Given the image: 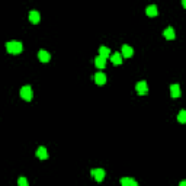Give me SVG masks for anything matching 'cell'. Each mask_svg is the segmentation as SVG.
<instances>
[{"label": "cell", "instance_id": "cell-18", "mask_svg": "<svg viewBox=\"0 0 186 186\" xmlns=\"http://www.w3.org/2000/svg\"><path fill=\"white\" fill-rule=\"evenodd\" d=\"M17 185H19V186H29V185H28L26 177H19V180H17Z\"/></svg>", "mask_w": 186, "mask_h": 186}, {"label": "cell", "instance_id": "cell-3", "mask_svg": "<svg viewBox=\"0 0 186 186\" xmlns=\"http://www.w3.org/2000/svg\"><path fill=\"white\" fill-rule=\"evenodd\" d=\"M92 176L95 177L96 182H102L105 179V170L103 169H93L92 170Z\"/></svg>", "mask_w": 186, "mask_h": 186}, {"label": "cell", "instance_id": "cell-19", "mask_svg": "<svg viewBox=\"0 0 186 186\" xmlns=\"http://www.w3.org/2000/svg\"><path fill=\"white\" fill-rule=\"evenodd\" d=\"M180 186H186V182H185V180L180 182Z\"/></svg>", "mask_w": 186, "mask_h": 186}, {"label": "cell", "instance_id": "cell-12", "mask_svg": "<svg viewBox=\"0 0 186 186\" xmlns=\"http://www.w3.org/2000/svg\"><path fill=\"white\" fill-rule=\"evenodd\" d=\"M95 66L98 67V68H105V66H106V60L102 58L100 55H98V57L95 58Z\"/></svg>", "mask_w": 186, "mask_h": 186}, {"label": "cell", "instance_id": "cell-8", "mask_svg": "<svg viewBox=\"0 0 186 186\" xmlns=\"http://www.w3.org/2000/svg\"><path fill=\"white\" fill-rule=\"evenodd\" d=\"M121 185L122 186H138V183L131 177H122L121 179Z\"/></svg>", "mask_w": 186, "mask_h": 186}, {"label": "cell", "instance_id": "cell-9", "mask_svg": "<svg viewBox=\"0 0 186 186\" xmlns=\"http://www.w3.org/2000/svg\"><path fill=\"white\" fill-rule=\"evenodd\" d=\"M132 54H134V49H132L130 45H124V47H122V57L130 58V57H132Z\"/></svg>", "mask_w": 186, "mask_h": 186}, {"label": "cell", "instance_id": "cell-15", "mask_svg": "<svg viewBox=\"0 0 186 186\" xmlns=\"http://www.w3.org/2000/svg\"><path fill=\"white\" fill-rule=\"evenodd\" d=\"M145 13H147V16H157V13H159V12H157V6H154V5L148 6Z\"/></svg>", "mask_w": 186, "mask_h": 186}, {"label": "cell", "instance_id": "cell-13", "mask_svg": "<svg viewBox=\"0 0 186 186\" xmlns=\"http://www.w3.org/2000/svg\"><path fill=\"white\" fill-rule=\"evenodd\" d=\"M99 55L106 60V58L110 55V49L108 48V47H100V48H99Z\"/></svg>", "mask_w": 186, "mask_h": 186}, {"label": "cell", "instance_id": "cell-5", "mask_svg": "<svg viewBox=\"0 0 186 186\" xmlns=\"http://www.w3.org/2000/svg\"><path fill=\"white\" fill-rule=\"evenodd\" d=\"M38 58L41 63H48L49 58H51V55H49V52H47V51H44V49H41L38 52Z\"/></svg>", "mask_w": 186, "mask_h": 186}, {"label": "cell", "instance_id": "cell-4", "mask_svg": "<svg viewBox=\"0 0 186 186\" xmlns=\"http://www.w3.org/2000/svg\"><path fill=\"white\" fill-rule=\"evenodd\" d=\"M135 89H137L138 95H147V92H148L147 83H145V82H140L137 86H135Z\"/></svg>", "mask_w": 186, "mask_h": 186}, {"label": "cell", "instance_id": "cell-6", "mask_svg": "<svg viewBox=\"0 0 186 186\" xmlns=\"http://www.w3.org/2000/svg\"><path fill=\"white\" fill-rule=\"evenodd\" d=\"M95 82H96V84L102 86V84L106 83V76H105L103 73H96L95 74Z\"/></svg>", "mask_w": 186, "mask_h": 186}, {"label": "cell", "instance_id": "cell-14", "mask_svg": "<svg viewBox=\"0 0 186 186\" xmlns=\"http://www.w3.org/2000/svg\"><path fill=\"white\" fill-rule=\"evenodd\" d=\"M163 35H164V38L166 39H175V29L173 28H167L166 31L163 32Z\"/></svg>", "mask_w": 186, "mask_h": 186}, {"label": "cell", "instance_id": "cell-1", "mask_svg": "<svg viewBox=\"0 0 186 186\" xmlns=\"http://www.w3.org/2000/svg\"><path fill=\"white\" fill-rule=\"evenodd\" d=\"M6 49L10 54H21L22 52V44L17 42V41H12V42H7L6 44Z\"/></svg>", "mask_w": 186, "mask_h": 186}, {"label": "cell", "instance_id": "cell-7", "mask_svg": "<svg viewBox=\"0 0 186 186\" xmlns=\"http://www.w3.org/2000/svg\"><path fill=\"white\" fill-rule=\"evenodd\" d=\"M37 156H38V159H41V160H47L48 159V151H47V148L39 147L38 150H37Z\"/></svg>", "mask_w": 186, "mask_h": 186}, {"label": "cell", "instance_id": "cell-16", "mask_svg": "<svg viewBox=\"0 0 186 186\" xmlns=\"http://www.w3.org/2000/svg\"><path fill=\"white\" fill-rule=\"evenodd\" d=\"M110 60H112L114 64H122V55L119 52H115V54L110 55Z\"/></svg>", "mask_w": 186, "mask_h": 186}, {"label": "cell", "instance_id": "cell-10", "mask_svg": "<svg viewBox=\"0 0 186 186\" xmlns=\"http://www.w3.org/2000/svg\"><path fill=\"white\" fill-rule=\"evenodd\" d=\"M29 21L32 23H39V21H41V16H39V13L37 10H32L29 12Z\"/></svg>", "mask_w": 186, "mask_h": 186}, {"label": "cell", "instance_id": "cell-11", "mask_svg": "<svg viewBox=\"0 0 186 186\" xmlns=\"http://www.w3.org/2000/svg\"><path fill=\"white\" fill-rule=\"evenodd\" d=\"M170 95H172V98H179L180 96V87H179V84H172L170 86Z\"/></svg>", "mask_w": 186, "mask_h": 186}, {"label": "cell", "instance_id": "cell-17", "mask_svg": "<svg viewBox=\"0 0 186 186\" xmlns=\"http://www.w3.org/2000/svg\"><path fill=\"white\" fill-rule=\"evenodd\" d=\"M177 119H179L180 124H185L186 122V112L185 110H180V112H179V118H177Z\"/></svg>", "mask_w": 186, "mask_h": 186}, {"label": "cell", "instance_id": "cell-2", "mask_svg": "<svg viewBox=\"0 0 186 186\" xmlns=\"http://www.w3.org/2000/svg\"><path fill=\"white\" fill-rule=\"evenodd\" d=\"M21 96H22V99H25V100H32V89H31V86H23L22 89H21Z\"/></svg>", "mask_w": 186, "mask_h": 186}]
</instances>
